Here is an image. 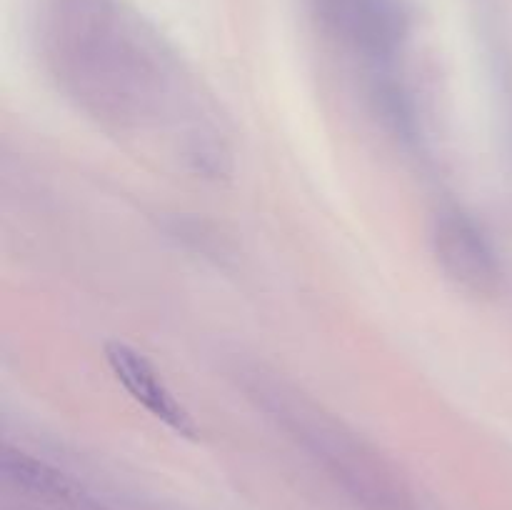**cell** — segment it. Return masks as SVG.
<instances>
[{
	"instance_id": "obj_1",
	"label": "cell",
	"mask_w": 512,
	"mask_h": 510,
	"mask_svg": "<svg viewBox=\"0 0 512 510\" xmlns=\"http://www.w3.org/2000/svg\"><path fill=\"white\" fill-rule=\"evenodd\" d=\"M50 78L83 115L115 133L183 125L195 173H228L223 135L195 110L170 45L118 0H50L43 23Z\"/></svg>"
},
{
	"instance_id": "obj_2",
	"label": "cell",
	"mask_w": 512,
	"mask_h": 510,
	"mask_svg": "<svg viewBox=\"0 0 512 510\" xmlns=\"http://www.w3.org/2000/svg\"><path fill=\"white\" fill-rule=\"evenodd\" d=\"M233 375L253 408L348 493L378 510H398L405 503L388 460L293 380L260 363H240Z\"/></svg>"
},
{
	"instance_id": "obj_3",
	"label": "cell",
	"mask_w": 512,
	"mask_h": 510,
	"mask_svg": "<svg viewBox=\"0 0 512 510\" xmlns=\"http://www.w3.org/2000/svg\"><path fill=\"white\" fill-rule=\"evenodd\" d=\"M313 3L325 30L365 60L370 80L398 75V53L408 30L400 0H313Z\"/></svg>"
},
{
	"instance_id": "obj_4",
	"label": "cell",
	"mask_w": 512,
	"mask_h": 510,
	"mask_svg": "<svg viewBox=\"0 0 512 510\" xmlns=\"http://www.w3.org/2000/svg\"><path fill=\"white\" fill-rule=\"evenodd\" d=\"M430 245L443 275L458 290L488 298L500 288L503 268L493 240L463 208L453 205L435 213Z\"/></svg>"
},
{
	"instance_id": "obj_5",
	"label": "cell",
	"mask_w": 512,
	"mask_h": 510,
	"mask_svg": "<svg viewBox=\"0 0 512 510\" xmlns=\"http://www.w3.org/2000/svg\"><path fill=\"white\" fill-rule=\"evenodd\" d=\"M105 360H108L110 373L118 380L120 388L140 408L148 410L155 420H160L165 428L183 435V438L198 435V423H195L193 413L180 403L178 395L170 390V385L165 383V378L148 355L140 353L133 345L123 343V340H108L105 343Z\"/></svg>"
}]
</instances>
